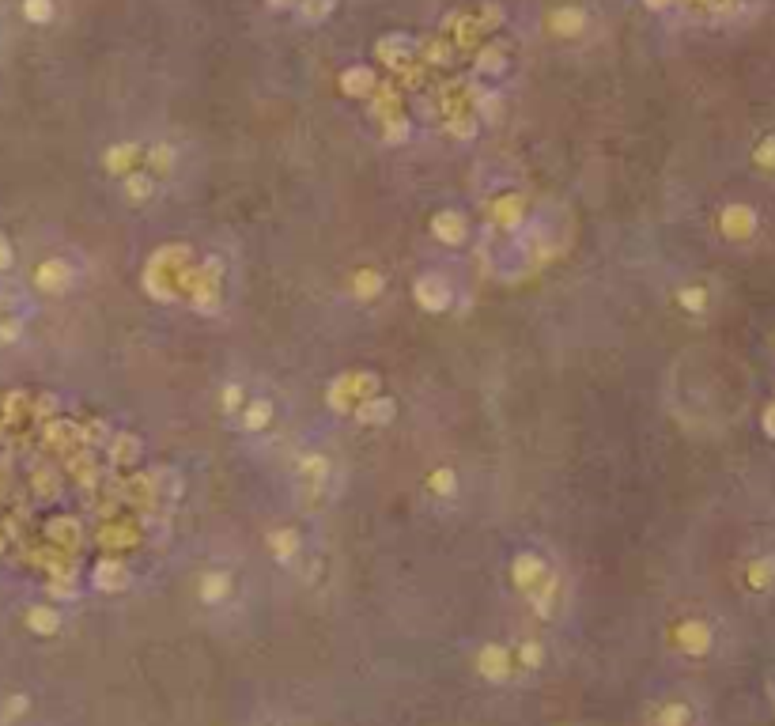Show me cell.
I'll return each mask as SVG.
<instances>
[{
    "label": "cell",
    "instance_id": "cell-1",
    "mask_svg": "<svg viewBox=\"0 0 775 726\" xmlns=\"http://www.w3.org/2000/svg\"><path fill=\"white\" fill-rule=\"evenodd\" d=\"M764 231V216H760L757 205L749 201H726L719 212H715V235L726 242V246H753Z\"/></svg>",
    "mask_w": 775,
    "mask_h": 726
},
{
    "label": "cell",
    "instance_id": "cell-2",
    "mask_svg": "<svg viewBox=\"0 0 775 726\" xmlns=\"http://www.w3.org/2000/svg\"><path fill=\"white\" fill-rule=\"evenodd\" d=\"M670 643L685 658H707L715 651V628H711L707 617L689 613V617H681V621L670 628Z\"/></svg>",
    "mask_w": 775,
    "mask_h": 726
},
{
    "label": "cell",
    "instance_id": "cell-3",
    "mask_svg": "<svg viewBox=\"0 0 775 726\" xmlns=\"http://www.w3.org/2000/svg\"><path fill=\"white\" fill-rule=\"evenodd\" d=\"M738 583L745 594L753 598H768L775 590V549H753V553L741 560Z\"/></svg>",
    "mask_w": 775,
    "mask_h": 726
},
{
    "label": "cell",
    "instance_id": "cell-4",
    "mask_svg": "<svg viewBox=\"0 0 775 726\" xmlns=\"http://www.w3.org/2000/svg\"><path fill=\"white\" fill-rule=\"evenodd\" d=\"M477 674L484 681H492V685H503L507 677L515 674V655H511V647H503V643H484L481 651H477Z\"/></svg>",
    "mask_w": 775,
    "mask_h": 726
},
{
    "label": "cell",
    "instance_id": "cell-5",
    "mask_svg": "<svg viewBox=\"0 0 775 726\" xmlns=\"http://www.w3.org/2000/svg\"><path fill=\"white\" fill-rule=\"evenodd\" d=\"M673 303H677V311L689 314V318H707L711 307H715V288L707 280H689V284H681L673 292Z\"/></svg>",
    "mask_w": 775,
    "mask_h": 726
},
{
    "label": "cell",
    "instance_id": "cell-6",
    "mask_svg": "<svg viewBox=\"0 0 775 726\" xmlns=\"http://www.w3.org/2000/svg\"><path fill=\"white\" fill-rule=\"evenodd\" d=\"M651 726H700V708L685 696H670L655 708Z\"/></svg>",
    "mask_w": 775,
    "mask_h": 726
},
{
    "label": "cell",
    "instance_id": "cell-7",
    "mask_svg": "<svg viewBox=\"0 0 775 726\" xmlns=\"http://www.w3.org/2000/svg\"><path fill=\"white\" fill-rule=\"evenodd\" d=\"M749 167H753L760 178L775 182V125L760 129L757 137H753V144H749Z\"/></svg>",
    "mask_w": 775,
    "mask_h": 726
},
{
    "label": "cell",
    "instance_id": "cell-8",
    "mask_svg": "<svg viewBox=\"0 0 775 726\" xmlns=\"http://www.w3.org/2000/svg\"><path fill=\"white\" fill-rule=\"evenodd\" d=\"M231 590H235L231 571H205V575H201V583H197V598H201V605L216 609V605H227Z\"/></svg>",
    "mask_w": 775,
    "mask_h": 726
},
{
    "label": "cell",
    "instance_id": "cell-9",
    "mask_svg": "<svg viewBox=\"0 0 775 726\" xmlns=\"http://www.w3.org/2000/svg\"><path fill=\"white\" fill-rule=\"evenodd\" d=\"M35 284L42 292H65L72 284V269L65 261H46V265H38Z\"/></svg>",
    "mask_w": 775,
    "mask_h": 726
},
{
    "label": "cell",
    "instance_id": "cell-10",
    "mask_svg": "<svg viewBox=\"0 0 775 726\" xmlns=\"http://www.w3.org/2000/svg\"><path fill=\"white\" fill-rule=\"evenodd\" d=\"M27 628L35 636H53L61 628V613L53 605H35V609H27Z\"/></svg>",
    "mask_w": 775,
    "mask_h": 726
},
{
    "label": "cell",
    "instance_id": "cell-11",
    "mask_svg": "<svg viewBox=\"0 0 775 726\" xmlns=\"http://www.w3.org/2000/svg\"><path fill=\"white\" fill-rule=\"evenodd\" d=\"M269 420H273V405L265 398H254L246 405V413H242V428H246V432H261Z\"/></svg>",
    "mask_w": 775,
    "mask_h": 726
},
{
    "label": "cell",
    "instance_id": "cell-12",
    "mask_svg": "<svg viewBox=\"0 0 775 726\" xmlns=\"http://www.w3.org/2000/svg\"><path fill=\"white\" fill-rule=\"evenodd\" d=\"M511 655H515L518 670H530V674H534V670H541V662H545V651H541V643H537V640H522L515 651H511Z\"/></svg>",
    "mask_w": 775,
    "mask_h": 726
},
{
    "label": "cell",
    "instance_id": "cell-13",
    "mask_svg": "<svg viewBox=\"0 0 775 726\" xmlns=\"http://www.w3.org/2000/svg\"><path fill=\"white\" fill-rule=\"evenodd\" d=\"M269 549H273L276 560H295V553H299V537H295V530H276V534L269 537Z\"/></svg>",
    "mask_w": 775,
    "mask_h": 726
},
{
    "label": "cell",
    "instance_id": "cell-14",
    "mask_svg": "<svg viewBox=\"0 0 775 726\" xmlns=\"http://www.w3.org/2000/svg\"><path fill=\"white\" fill-rule=\"evenodd\" d=\"M125 193H129V201H148V197L155 193V178L152 174L133 171L129 178H125Z\"/></svg>",
    "mask_w": 775,
    "mask_h": 726
},
{
    "label": "cell",
    "instance_id": "cell-15",
    "mask_svg": "<svg viewBox=\"0 0 775 726\" xmlns=\"http://www.w3.org/2000/svg\"><path fill=\"white\" fill-rule=\"evenodd\" d=\"M428 488L435 492V496H454V492H458V473L447 469V466H439L428 477Z\"/></svg>",
    "mask_w": 775,
    "mask_h": 726
},
{
    "label": "cell",
    "instance_id": "cell-16",
    "mask_svg": "<svg viewBox=\"0 0 775 726\" xmlns=\"http://www.w3.org/2000/svg\"><path fill=\"white\" fill-rule=\"evenodd\" d=\"M27 708H31V700H27L23 692H12V696L4 700V708H0V723L12 726V723L19 719V715H27Z\"/></svg>",
    "mask_w": 775,
    "mask_h": 726
},
{
    "label": "cell",
    "instance_id": "cell-17",
    "mask_svg": "<svg viewBox=\"0 0 775 726\" xmlns=\"http://www.w3.org/2000/svg\"><path fill=\"white\" fill-rule=\"evenodd\" d=\"M549 23L556 27V35H568V27H583L586 16L579 12V8H560V12H552Z\"/></svg>",
    "mask_w": 775,
    "mask_h": 726
},
{
    "label": "cell",
    "instance_id": "cell-18",
    "mask_svg": "<svg viewBox=\"0 0 775 726\" xmlns=\"http://www.w3.org/2000/svg\"><path fill=\"white\" fill-rule=\"evenodd\" d=\"M23 16L31 19V23H50L53 0H23Z\"/></svg>",
    "mask_w": 775,
    "mask_h": 726
},
{
    "label": "cell",
    "instance_id": "cell-19",
    "mask_svg": "<svg viewBox=\"0 0 775 726\" xmlns=\"http://www.w3.org/2000/svg\"><path fill=\"white\" fill-rule=\"evenodd\" d=\"M242 394H246V390H242L239 382H235V386H227V390H224V413H227V416L235 413V409H239L242 401H246V398H242Z\"/></svg>",
    "mask_w": 775,
    "mask_h": 726
},
{
    "label": "cell",
    "instance_id": "cell-20",
    "mask_svg": "<svg viewBox=\"0 0 775 726\" xmlns=\"http://www.w3.org/2000/svg\"><path fill=\"white\" fill-rule=\"evenodd\" d=\"M148 163H155V167H167V163H171V148H167V144H155L152 152H148Z\"/></svg>",
    "mask_w": 775,
    "mask_h": 726
},
{
    "label": "cell",
    "instance_id": "cell-21",
    "mask_svg": "<svg viewBox=\"0 0 775 726\" xmlns=\"http://www.w3.org/2000/svg\"><path fill=\"white\" fill-rule=\"evenodd\" d=\"M8 265H12V246L0 239V269H8Z\"/></svg>",
    "mask_w": 775,
    "mask_h": 726
}]
</instances>
